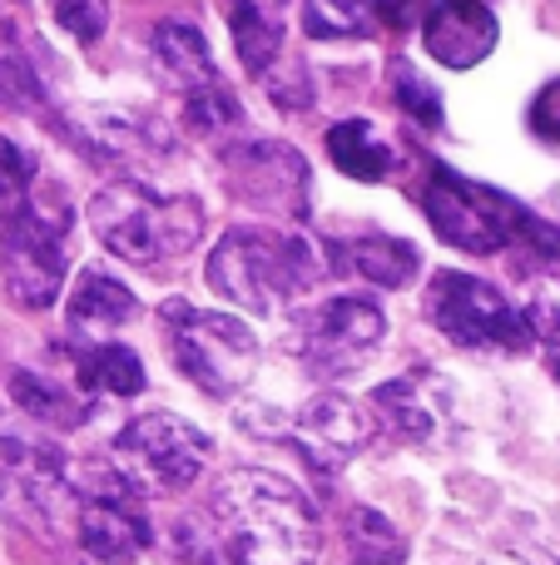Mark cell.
<instances>
[{"label": "cell", "mask_w": 560, "mask_h": 565, "mask_svg": "<svg viewBox=\"0 0 560 565\" xmlns=\"http://www.w3.org/2000/svg\"><path fill=\"white\" fill-rule=\"evenodd\" d=\"M134 312H139L134 292H129L115 274H105V268H85V274L75 278V288H69V302H65V322H69V332H79V338H99V332L129 322Z\"/></svg>", "instance_id": "18"}, {"label": "cell", "mask_w": 560, "mask_h": 565, "mask_svg": "<svg viewBox=\"0 0 560 565\" xmlns=\"http://www.w3.org/2000/svg\"><path fill=\"white\" fill-rule=\"evenodd\" d=\"M333 268L347 278L377 282V288H402L417 278V248L407 238L392 234H353V238H333L327 244Z\"/></svg>", "instance_id": "16"}, {"label": "cell", "mask_w": 560, "mask_h": 565, "mask_svg": "<svg viewBox=\"0 0 560 565\" xmlns=\"http://www.w3.org/2000/svg\"><path fill=\"white\" fill-rule=\"evenodd\" d=\"M169 348L174 362L184 367V377L194 387H204L208 397H234L258 367V338L228 312L189 308V302H169L164 308Z\"/></svg>", "instance_id": "5"}, {"label": "cell", "mask_w": 560, "mask_h": 565, "mask_svg": "<svg viewBox=\"0 0 560 565\" xmlns=\"http://www.w3.org/2000/svg\"><path fill=\"white\" fill-rule=\"evenodd\" d=\"M422 209L432 218V228L462 254H502L521 238L526 228V209L511 194L492 184H476V179L456 174V169L437 164L432 179L422 189Z\"/></svg>", "instance_id": "4"}, {"label": "cell", "mask_w": 560, "mask_h": 565, "mask_svg": "<svg viewBox=\"0 0 560 565\" xmlns=\"http://www.w3.org/2000/svg\"><path fill=\"white\" fill-rule=\"evenodd\" d=\"M278 437L293 441L317 477H337V471L367 447L373 422H367V412L357 407V402L337 397V392H323V397L303 402V412L288 417L283 427H278Z\"/></svg>", "instance_id": "13"}, {"label": "cell", "mask_w": 560, "mask_h": 565, "mask_svg": "<svg viewBox=\"0 0 560 565\" xmlns=\"http://www.w3.org/2000/svg\"><path fill=\"white\" fill-rule=\"evenodd\" d=\"M327 154L347 179H363V184H383L397 174V149L367 119H343L327 129Z\"/></svg>", "instance_id": "21"}, {"label": "cell", "mask_w": 560, "mask_h": 565, "mask_svg": "<svg viewBox=\"0 0 560 565\" xmlns=\"http://www.w3.org/2000/svg\"><path fill=\"white\" fill-rule=\"evenodd\" d=\"M526 322H531V338H541L560 358V258L531 264V308H526Z\"/></svg>", "instance_id": "24"}, {"label": "cell", "mask_w": 560, "mask_h": 565, "mask_svg": "<svg viewBox=\"0 0 560 565\" xmlns=\"http://www.w3.org/2000/svg\"><path fill=\"white\" fill-rule=\"evenodd\" d=\"M75 382H79L85 407L99 397H139V392H144V367H139L134 348L99 342V348H85L75 358Z\"/></svg>", "instance_id": "20"}, {"label": "cell", "mask_w": 560, "mask_h": 565, "mask_svg": "<svg viewBox=\"0 0 560 565\" xmlns=\"http://www.w3.org/2000/svg\"><path fill=\"white\" fill-rule=\"evenodd\" d=\"M373 0H308L303 6V30L313 40H357L373 35Z\"/></svg>", "instance_id": "22"}, {"label": "cell", "mask_w": 560, "mask_h": 565, "mask_svg": "<svg viewBox=\"0 0 560 565\" xmlns=\"http://www.w3.org/2000/svg\"><path fill=\"white\" fill-rule=\"evenodd\" d=\"M40 95H45V89H40L35 65H30L10 40H0V99H6L10 109H30V105H40Z\"/></svg>", "instance_id": "26"}, {"label": "cell", "mask_w": 560, "mask_h": 565, "mask_svg": "<svg viewBox=\"0 0 560 565\" xmlns=\"http://www.w3.org/2000/svg\"><path fill=\"white\" fill-rule=\"evenodd\" d=\"M55 20L79 40V45H95L105 35V20H109V0H50Z\"/></svg>", "instance_id": "29"}, {"label": "cell", "mask_w": 560, "mask_h": 565, "mask_svg": "<svg viewBox=\"0 0 560 565\" xmlns=\"http://www.w3.org/2000/svg\"><path fill=\"white\" fill-rule=\"evenodd\" d=\"M496 35H502V25H496L486 0H442V6H432L422 15L427 55L446 70L482 65V60L496 50Z\"/></svg>", "instance_id": "15"}, {"label": "cell", "mask_w": 560, "mask_h": 565, "mask_svg": "<svg viewBox=\"0 0 560 565\" xmlns=\"http://www.w3.org/2000/svg\"><path fill=\"white\" fill-rule=\"evenodd\" d=\"M427 10H432V0H373L377 25H387V30H412Z\"/></svg>", "instance_id": "31"}, {"label": "cell", "mask_w": 560, "mask_h": 565, "mask_svg": "<svg viewBox=\"0 0 560 565\" xmlns=\"http://www.w3.org/2000/svg\"><path fill=\"white\" fill-rule=\"evenodd\" d=\"M353 546L363 551V565H397L402 561V536H397L377 511H357L353 516Z\"/></svg>", "instance_id": "27"}, {"label": "cell", "mask_w": 560, "mask_h": 565, "mask_svg": "<svg viewBox=\"0 0 560 565\" xmlns=\"http://www.w3.org/2000/svg\"><path fill=\"white\" fill-rule=\"evenodd\" d=\"M327 274V258L288 228H228L208 254V282L244 312H283Z\"/></svg>", "instance_id": "2"}, {"label": "cell", "mask_w": 560, "mask_h": 565, "mask_svg": "<svg viewBox=\"0 0 560 565\" xmlns=\"http://www.w3.org/2000/svg\"><path fill=\"white\" fill-rule=\"evenodd\" d=\"M10 397H15V407H25L30 417L50 422V427H75V422L85 417V407H75L55 382L35 377V372H15V377H10Z\"/></svg>", "instance_id": "23"}, {"label": "cell", "mask_w": 560, "mask_h": 565, "mask_svg": "<svg viewBox=\"0 0 560 565\" xmlns=\"http://www.w3.org/2000/svg\"><path fill=\"white\" fill-rule=\"evenodd\" d=\"M149 50H154V65L179 95H198L208 85H224L214 70V55H208V40L198 25L189 20H159L154 35H149Z\"/></svg>", "instance_id": "17"}, {"label": "cell", "mask_w": 560, "mask_h": 565, "mask_svg": "<svg viewBox=\"0 0 560 565\" xmlns=\"http://www.w3.org/2000/svg\"><path fill=\"white\" fill-rule=\"evenodd\" d=\"M89 228L125 264H164V258H184L189 248H198L204 209L194 199L154 194L139 179H119V184L95 194Z\"/></svg>", "instance_id": "3"}, {"label": "cell", "mask_w": 560, "mask_h": 565, "mask_svg": "<svg viewBox=\"0 0 560 565\" xmlns=\"http://www.w3.org/2000/svg\"><path fill=\"white\" fill-rule=\"evenodd\" d=\"M392 95H397V105H402V115H412L422 129L442 125V95H437V89L427 85L412 65H407V60H397L392 65Z\"/></svg>", "instance_id": "25"}, {"label": "cell", "mask_w": 560, "mask_h": 565, "mask_svg": "<svg viewBox=\"0 0 560 565\" xmlns=\"http://www.w3.org/2000/svg\"><path fill=\"white\" fill-rule=\"evenodd\" d=\"M204 565H317L323 526L293 481L273 471H234L194 526Z\"/></svg>", "instance_id": "1"}, {"label": "cell", "mask_w": 560, "mask_h": 565, "mask_svg": "<svg viewBox=\"0 0 560 565\" xmlns=\"http://www.w3.org/2000/svg\"><path fill=\"white\" fill-rule=\"evenodd\" d=\"M357 565H363V561H357Z\"/></svg>", "instance_id": "33"}, {"label": "cell", "mask_w": 560, "mask_h": 565, "mask_svg": "<svg viewBox=\"0 0 560 565\" xmlns=\"http://www.w3.org/2000/svg\"><path fill=\"white\" fill-rule=\"evenodd\" d=\"M427 318L437 322L442 338H452L456 348H486V352H521L531 342V322L506 302L502 288L442 268L427 288Z\"/></svg>", "instance_id": "8"}, {"label": "cell", "mask_w": 560, "mask_h": 565, "mask_svg": "<svg viewBox=\"0 0 560 565\" xmlns=\"http://www.w3.org/2000/svg\"><path fill=\"white\" fill-rule=\"evenodd\" d=\"M69 501H75V481H69L60 451L35 447L15 431H0V507L35 526H55Z\"/></svg>", "instance_id": "11"}, {"label": "cell", "mask_w": 560, "mask_h": 565, "mask_svg": "<svg viewBox=\"0 0 560 565\" xmlns=\"http://www.w3.org/2000/svg\"><path fill=\"white\" fill-rule=\"evenodd\" d=\"M224 179L228 194L244 199L248 209H263L273 218H308V164L278 139L234 145L224 154Z\"/></svg>", "instance_id": "10"}, {"label": "cell", "mask_w": 560, "mask_h": 565, "mask_svg": "<svg viewBox=\"0 0 560 565\" xmlns=\"http://www.w3.org/2000/svg\"><path fill=\"white\" fill-rule=\"evenodd\" d=\"M383 332H387L383 308H377L373 298L343 292V298H327V302H317V308H308L303 318L293 322L288 352H293L308 372H317V377H343V372H353L357 362L383 342Z\"/></svg>", "instance_id": "9"}, {"label": "cell", "mask_w": 560, "mask_h": 565, "mask_svg": "<svg viewBox=\"0 0 560 565\" xmlns=\"http://www.w3.org/2000/svg\"><path fill=\"white\" fill-rule=\"evenodd\" d=\"M526 119H531V135L536 139H546V145L560 149V79H551V85L531 99V115H526Z\"/></svg>", "instance_id": "30"}, {"label": "cell", "mask_w": 560, "mask_h": 565, "mask_svg": "<svg viewBox=\"0 0 560 565\" xmlns=\"http://www.w3.org/2000/svg\"><path fill=\"white\" fill-rule=\"evenodd\" d=\"M79 551L89 565H134L149 546V521L139 511V497L119 477L105 487H89L75 511Z\"/></svg>", "instance_id": "12"}, {"label": "cell", "mask_w": 560, "mask_h": 565, "mask_svg": "<svg viewBox=\"0 0 560 565\" xmlns=\"http://www.w3.org/2000/svg\"><path fill=\"white\" fill-rule=\"evenodd\" d=\"M0 282L20 308L40 312L65 288V214L35 199L0 214Z\"/></svg>", "instance_id": "7"}, {"label": "cell", "mask_w": 560, "mask_h": 565, "mask_svg": "<svg viewBox=\"0 0 560 565\" xmlns=\"http://www.w3.org/2000/svg\"><path fill=\"white\" fill-rule=\"evenodd\" d=\"M373 407L412 447H432L452 422V387L437 372H402L373 392Z\"/></svg>", "instance_id": "14"}, {"label": "cell", "mask_w": 560, "mask_h": 565, "mask_svg": "<svg viewBox=\"0 0 560 565\" xmlns=\"http://www.w3.org/2000/svg\"><path fill=\"white\" fill-rule=\"evenodd\" d=\"M30 184H35V159L20 145L0 139V214L30 199Z\"/></svg>", "instance_id": "28"}, {"label": "cell", "mask_w": 560, "mask_h": 565, "mask_svg": "<svg viewBox=\"0 0 560 565\" xmlns=\"http://www.w3.org/2000/svg\"><path fill=\"white\" fill-rule=\"evenodd\" d=\"M208 461V437L174 412H144L115 437V477L134 497H164L198 481Z\"/></svg>", "instance_id": "6"}, {"label": "cell", "mask_w": 560, "mask_h": 565, "mask_svg": "<svg viewBox=\"0 0 560 565\" xmlns=\"http://www.w3.org/2000/svg\"><path fill=\"white\" fill-rule=\"evenodd\" d=\"M224 15H228V30H234L244 70L268 79V70L283 60V15H278V0H224Z\"/></svg>", "instance_id": "19"}, {"label": "cell", "mask_w": 560, "mask_h": 565, "mask_svg": "<svg viewBox=\"0 0 560 565\" xmlns=\"http://www.w3.org/2000/svg\"><path fill=\"white\" fill-rule=\"evenodd\" d=\"M486 565H546V561H531V556H496V561H486Z\"/></svg>", "instance_id": "32"}]
</instances>
